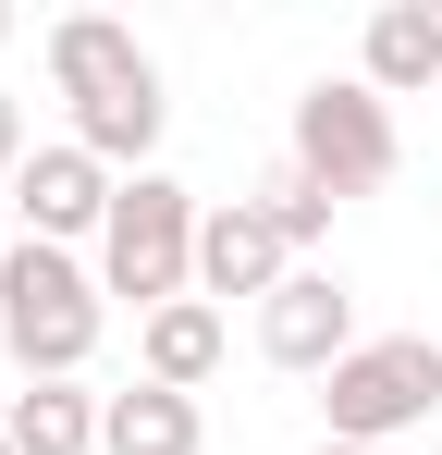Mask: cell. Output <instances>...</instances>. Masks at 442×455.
I'll return each mask as SVG.
<instances>
[{
	"instance_id": "cell-1",
	"label": "cell",
	"mask_w": 442,
	"mask_h": 455,
	"mask_svg": "<svg viewBox=\"0 0 442 455\" xmlns=\"http://www.w3.org/2000/svg\"><path fill=\"white\" fill-rule=\"evenodd\" d=\"M99 332H111V296L74 246H0V357L25 381H86Z\"/></svg>"
},
{
	"instance_id": "cell-2",
	"label": "cell",
	"mask_w": 442,
	"mask_h": 455,
	"mask_svg": "<svg viewBox=\"0 0 442 455\" xmlns=\"http://www.w3.org/2000/svg\"><path fill=\"white\" fill-rule=\"evenodd\" d=\"M197 197L172 185V172H136L123 197H111V234H99V296H136V320L197 296Z\"/></svg>"
},
{
	"instance_id": "cell-3",
	"label": "cell",
	"mask_w": 442,
	"mask_h": 455,
	"mask_svg": "<svg viewBox=\"0 0 442 455\" xmlns=\"http://www.w3.org/2000/svg\"><path fill=\"white\" fill-rule=\"evenodd\" d=\"M283 160L332 197V210H344V197H381V185H393V160H406L393 99H381L368 75H320L307 99H295V148H283Z\"/></svg>"
},
{
	"instance_id": "cell-4",
	"label": "cell",
	"mask_w": 442,
	"mask_h": 455,
	"mask_svg": "<svg viewBox=\"0 0 442 455\" xmlns=\"http://www.w3.org/2000/svg\"><path fill=\"white\" fill-rule=\"evenodd\" d=\"M442 406V345L430 332H368L344 370L320 381V419H332V443H368V455H393L418 419Z\"/></svg>"
},
{
	"instance_id": "cell-5",
	"label": "cell",
	"mask_w": 442,
	"mask_h": 455,
	"mask_svg": "<svg viewBox=\"0 0 442 455\" xmlns=\"http://www.w3.org/2000/svg\"><path fill=\"white\" fill-rule=\"evenodd\" d=\"M111 197H123V172H99L74 136H50V148L12 172V222H25V246H99V234H111Z\"/></svg>"
},
{
	"instance_id": "cell-6",
	"label": "cell",
	"mask_w": 442,
	"mask_h": 455,
	"mask_svg": "<svg viewBox=\"0 0 442 455\" xmlns=\"http://www.w3.org/2000/svg\"><path fill=\"white\" fill-rule=\"evenodd\" d=\"M357 345H368V332H357V283H344V271H295L283 296L258 307V357H271V370L332 381Z\"/></svg>"
},
{
	"instance_id": "cell-7",
	"label": "cell",
	"mask_w": 442,
	"mask_h": 455,
	"mask_svg": "<svg viewBox=\"0 0 442 455\" xmlns=\"http://www.w3.org/2000/svg\"><path fill=\"white\" fill-rule=\"evenodd\" d=\"M295 271H307V259L283 246V222H271L258 197H221L209 222H197V296H209V307L221 296H258V307H271Z\"/></svg>"
},
{
	"instance_id": "cell-8",
	"label": "cell",
	"mask_w": 442,
	"mask_h": 455,
	"mask_svg": "<svg viewBox=\"0 0 442 455\" xmlns=\"http://www.w3.org/2000/svg\"><path fill=\"white\" fill-rule=\"evenodd\" d=\"M37 62H50V99H74V111H99V99H123V86L160 75V62L136 50V25H111V12H62Z\"/></svg>"
},
{
	"instance_id": "cell-9",
	"label": "cell",
	"mask_w": 442,
	"mask_h": 455,
	"mask_svg": "<svg viewBox=\"0 0 442 455\" xmlns=\"http://www.w3.org/2000/svg\"><path fill=\"white\" fill-rule=\"evenodd\" d=\"M357 75L381 86V99H418V86H442V0H381V12H368Z\"/></svg>"
},
{
	"instance_id": "cell-10",
	"label": "cell",
	"mask_w": 442,
	"mask_h": 455,
	"mask_svg": "<svg viewBox=\"0 0 442 455\" xmlns=\"http://www.w3.org/2000/svg\"><path fill=\"white\" fill-rule=\"evenodd\" d=\"M99 455H209V419H197V394H172V381H123V394L99 406Z\"/></svg>"
},
{
	"instance_id": "cell-11",
	"label": "cell",
	"mask_w": 442,
	"mask_h": 455,
	"mask_svg": "<svg viewBox=\"0 0 442 455\" xmlns=\"http://www.w3.org/2000/svg\"><path fill=\"white\" fill-rule=\"evenodd\" d=\"M221 307L209 296H185V307H160V320H136V381H172V394H197V381L221 370Z\"/></svg>"
},
{
	"instance_id": "cell-12",
	"label": "cell",
	"mask_w": 442,
	"mask_h": 455,
	"mask_svg": "<svg viewBox=\"0 0 442 455\" xmlns=\"http://www.w3.org/2000/svg\"><path fill=\"white\" fill-rule=\"evenodd\" d=\"M99 406L111 394H86V381H25L0 406V431H12V455H99Z\"/></svg>"
},
{
	"instance_id": "cell-13",
	"label": "cell",
	"mask_w": 442,
	"mask_h": 455,
	"mask_svg": "<svg viewBox=\"0 0 442 455\" xmlns=\"http://www.w3.org/2000/svg\"><path fill=\"white\" fill-rule=\"evenodd\" d=\"M258 210H271V222H283V246L295 259H307V246H320V234H332V197H320V185H307V172H258Z\"/></svg>"
},
{
	"instance_id": "cell-14",
	"label": "cell",
	"mask_w": 442,
	"mask_h": 455,
	"mask_svg": "<svg viewBox=\"0 0 442 455\" xmlns=\"http://www.w3.org/2000/svg\"><path fill=\"white\" fill-rule=\"evenodd\" d=\"M37 160V136H25V99H0V197H12V172Z\"/></svg>"
},
{
	"instance_id": "cell-15",
	"label": "cell",
	"mask_w": 442,
	"mask_h": 455,
	"mask_svg": "<svg viewBox=\"0 0 442 455\" xmlns=\"http://www.w3.org/2000/svg\"><path fill=\"white\" fill-rule=\"evenodd\" d=\"M320 455H368V443H320Z\"/></svg>"
},
{
	"instance_id": "cell-16",
	"label": "cell",
	"mask_w": 442,
	"mask_h": 455,
	"mask_svg": "<svg viewBox=\"0 0 442 455\" xmlns=\"http://www.w3.org/2000/svg\"><path fill=\"white\" fill-rule=\"evenodd\" d=\"M0 50H12V12H0Z\"/></svg>"
},
{
	"instance_id": "cell-17",
	"label": "cell",
	"mask_w": 442,
	"mask_h": 455,
	"mask_svg": "<svg viewBox=\"0 0 442 455\" xmlns=\"http://www.w3.org/2000/svg\"><path fill=\"white\" fill-rule=\"evenodd\" d=\"M0 455H12V431H0Z\"/></svg>"
}]
</instances>
